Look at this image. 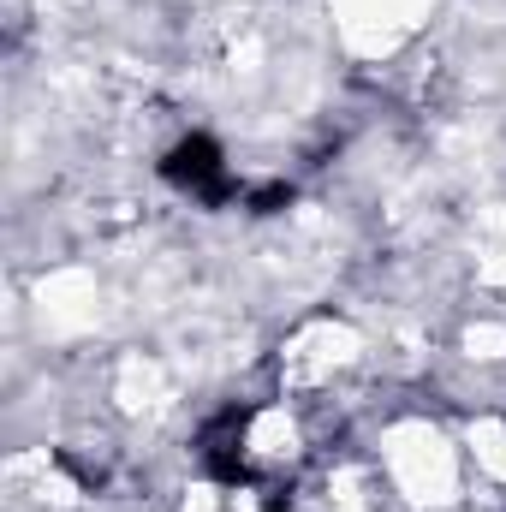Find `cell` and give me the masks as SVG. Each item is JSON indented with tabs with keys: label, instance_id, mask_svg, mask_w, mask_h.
<instances>
[{
	"label": "cell",
	"instance_id": "6da1fadb",
	"mask_svg": "<svg viewBox=\"0 0 506 512\" xmlns=\"http://www.w3.org/2000/svg\"><path fill=\"white\" fill-rule=\"evenodd\" d=\"M161 173L179 185V191H191V197H203V203H227L239 185H233V173H227V161H221V149L209 143V137H185L167 161H161Z\"/></svg>",
	"mask_w": 506,
	"mask_h": 512
}]
</instances>
